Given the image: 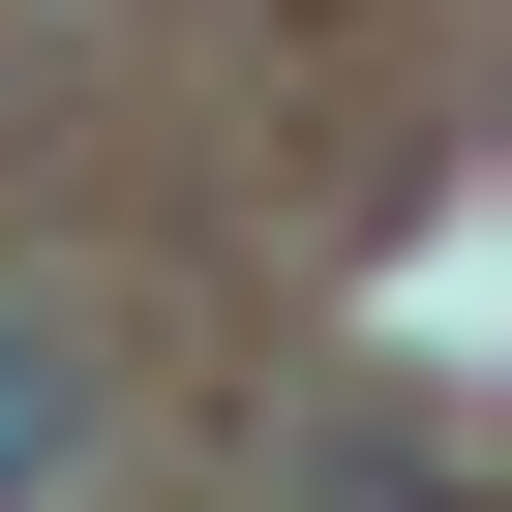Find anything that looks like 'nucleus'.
I'll return each mask as SVG.
<instances>
[{
  "label": "nucleus",
  "instance_id": "obj_1",
  "mask_svg": "<svg viewBox=\"0 0 512 512\" xmlns=\"http://www.w3.org/2000/svg\"><path fill=\"white\" fill-rule=\"evenodd\" d=\"M61 482H91V332L0 302V512H61Z\"/></svg>",
  "mask_w": 512,
  "mask_h": 512
},
{
  "label": "nucleus",
  "instance_id": "obj_2",
  "mask_svg": "<svg viewBox=\"0 0 512 512\" xmlns=\"http://www.w3.org/2000/svg\"><path fill=\"white\" fill-rule=\"evenodd\" d=\"M272 512H452V482H422V422H302V452H272Z\"/></svg>",
  "mask_w": 512,
  "mask_h": 512
}]
</instances>
